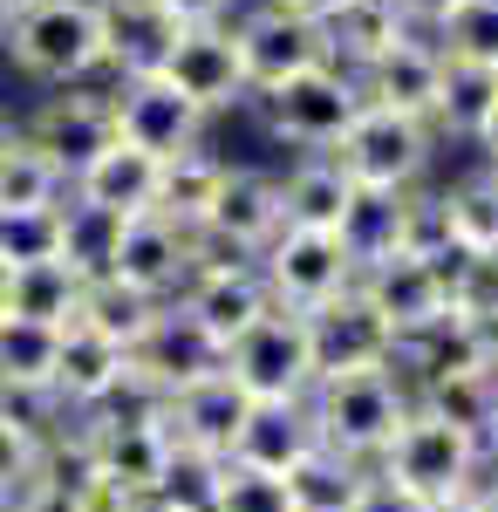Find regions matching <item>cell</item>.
<instances>
[{"mask_svg": "<svg viewBox=\"0 0 498 512\" xmlns=\"http://www.w3.org/2000/svg\"><path fill=\"white\" fill-rule=\"evenodd\" d=\"M14 7H21V0H0V14H14Z\"/></svg>", "mask_w": 498, "mask_h": 512, "instance_id": "obj_48", "label": "cell"}, {"mask_svg": "<svg viewBox=\"0 0 498 512\" xmlns=\"http://www.w3.org/2000/svg\"><path fill=\"white\" fill-rule=\"evenodd\" d=\"M355 178L335 158H294L280 171V226H301V233H342L348 212H355Z\"/></svg>", "mask_w": 498, "mask_h": 512, "instance_id": "obj_21", "label": "cell"}, {"mask_svg": "<svg viewBox=\"0 0 498 512\" xmlns=\"http://www.w3.org/2000/svg\"><path fill=\"white\" fill-rule=\"evenodd\" d=\"M430 41L444 48V62L492 69V76H498V0H458V7H451V21H444Z\"/></svg>", "mask_w": 498, "mask_h": 512, "instance_id": "obj_36", "label": "cell"}, {"mask_svg": "<svg viewBox=\"0 0 498 512\" xmlns=\"http://www.w3.org/2000/svg\"><path fill=\"white\" fill-rule=\"evenodd\" d=\"M355 512H437L430 499H417L410 485H396V478L369 472V485H362V499H355Z\"/></svg>", "mask_w": 498, "mask_h": 512, "instance_id": "obj_40", "label": "cell"}, {"mask_svg": "<svg viewBox=\"0 0 498 512\" xmlns=\"http://www.w3.org/2000/svg\"><path fill=\"white\" fill-rule=\"evenodd\" d=\"M232 41H239V69H246V96H253V103L328 62L321 21H314L307 7H294V0H260L253 14L232 21Z\"/></svg>", "mask_w": 498, "mask_h": 512, "instance_id": "obj_7", "label": "cell"}, {"mask_svg": "<svg viewBox=\"0 0 498 512\" xmlns=\"http://www.w3.org/2000/svg\"><path fill=\"white\" fill-rule=\"evenodd\" d=\"M492 185H498V171H492Z\"/></svg>", "mask_w": 498, "mask_h": 512, "instance_id": "obj_50", "label": "cell"}, {"mask_svg": "<svg viewBox=\"0 0 498 512\" xmlns=\"http://www.w3.org/2000/svg\"><path fill=\"white\" fill-rule=\"evenodd\" d=\"M212 512H294V492H287V478H280V472H253V465L226 458L219 506H212Z\"/></svg>", "mask_w": 498, "mask_h": 512, "instance_id": "obj_39", "label": "cell"}, {"mask_svg": "<svg viewBox=\"0 0 498 512\" xmlns=\"http://www.w3.org/2000/svg\"><path fill=\"white\" fill-rule=\"evenodd\" d=\"M355 82H362L369 103H383V110H396V117L437 123V103H444V48H437L430 35H403Z\"/></svg>", "mask_w": 498, "mask_h": 512, "instance_id": "obj_16", "label": "cell"}, {"mask_svg": "<svg viewBox=\"0 0 498 512\" xmlns=\"http://www.w3.org/2000/svg\"><path fill=\"white\" fill-rule=\"evenodd\" d=\"M430 144H437L430 123L396 117V110H383V103H362V117L348 123V137L328 151V158L355 178V192L403 198V192H417V185H423V171H430Z\"/></svg>", "mask_w": 498, "mask_h": 512, "instance_id": "obj_5", "label": "cell"}, {"mask_svg": "<svg viewBox=\"0 0 498 512\" xmlns=\"http://www.w3.org/2000/svg\"><path fill=\"white\" fill-rule=\"evenodd\" d=\"M35 260H62V205L48 212H0V267H35Z\"/></svg>", "mask_w": 498, "mask_h": 512, "instance_id": "obj_37", "label": "cell"}, {"mask_svg": "<svg viewBox=\"0 0 498 512\" xmlns=\"http://www.w3.org/2000/svg\"><path fill=\"white\" fill-rule=\"evenodd\" d=\"M478 151H485V171H498V110H492V123L478 130Z\"/></svg>", "mask_w": 498, "mask_h": 512, "instance_id": "obj_43", "label": "cell"}, {"mask_svg": "<svg viewBox=\"0 0 498 512\" xmlns=\"http://www.w3.org/2000/svg\"><path fill=\"white\" fill-rule=\"evenodd\" d=\"M0 315H7V267H0Z\"/></svg>", "mask_w": 498, "mask_h": 512, "instance_id": "obj_47", "label": "cell"}, {"mask_svg": "<svg viewBox=\"0 0 498 512\" xmlns=\"http://www.w3.org/2000/svg\"><path fill=\"white\" fill-rule=\"evenodd\" d=\"M14 137H21V123L7 117V103H0V151H7V144H14Z\"/></svg>", "mask_w": 498, "mask_h": 512, "instance_id": "obj_44", "label": "cell"}, {"mask_svg": "<svg viewBox=\"0 0 498 512\" xmlns=\"http://www.w3.org/2000/svg\"><path fill=\"white\" fill-rule=\"evenodd\" d=\"M369 485V465H348L335 451H314L287 472V492H294V512H355Z\"/></svg>", "mask_w": 498, "mask_h": 512, "instance_id": "obj_32", "label": "cell"}, {"mask_svg": "<svg viewBox=\"0 0 498 512\" xmlns=\"http://www.w3.org/2000/svg\"><path fill=\"white\" fill-rule=\"evenodd\" d=\"M110 117H116V137L137 144V151H151L157 164L198 151V144H205V123H212L205 110H192L164 76H123V82H110Z\"/></svg>", "mask_w": 498, "mask_h": 512, "instance_id": "obj_9", "label": "cell"}, {"mask_svg": "<svg viewBox=\"0 0 498 512\" xmlns=\"http://www.w3.org/2000/svg\"><path fill=\"white\" fill-rule=\"evenodd\" d=\"M362 103H369V96H362L355 69L321 62V69L294 76L287 89L260 96V117H267L273 144H287V151H301V158H328V151L348 137V123L362 117Z\"/></svg>", "mask_w": 498, "mask_h": 512, "instance_id": "obj_4", "label": "cell"}, {"mask_svg": "<svg viewBox=\"0 0 498 512\" xmlns=\"http://www.w3.org/2000/svg\"><path fill=\"white\" fill-rule=\"evenodd\" d=\"M437 512H498V492L492 485H464L451 499H437Z\"/></svg>", "mask_w": 498, "mask_h": 512, "instance_id": "obj_42", "label": "cell"}, {"mask_svg": "<svg viewBox=\"0 0 498 512\" xmlns=\"http://www.w3.org/2000/svg\"><path fill=\"white\" fill-rule=\"evenodd\" d=\"M301 321H307V342H314V383L321 376H355V369H396V328L362 301V287Z\"/></svg>", "mask_w": 498, "mask_h": 512, "instance_id": "obj_12", "label": "cell"}, {"mask_svg": "<svg viewBox=\"0 0 498 512\" xmlns=\"http://www.w3.org/2000/svg\"><path fill=\"white\" fill-rule=\"evenodd\" d=\"M0 28H7V14H0Z\"/></svg>", "mask_w": 498, "mask_h": 512, "instance_id": "obj_49", "label": "cell"}, {"mask_svg": "<svg viewBox=\"0 0 498 512\" xmlns=\"http://www.w3.org/2000/svg\"><path fill=\"white\" fill-rule=\"evenodd\" d=\"M62 198H69V171L48 158L41 144L14 137V144L0 151V212H48V205H62Z\"/></svg>", "mask_w": 498, "mask_h": 512, "instance_id": "obj_29", "label": "cell"}, {"mask_svg": "<svg viewBox=\"0 0 498 512\" xmlns=\"http://www.w3.org/2000/svg\"><path fill=\"white\" fill-rule=\"evenodd\" d=\"M171 28H212V21H232V0H151Z\"/></svg>", "mask_w": 498, "mask_h": 512, "instance_id": "obj_41", "label": "cell"}, {"mask_svg": "<svg viewBox=\"0 0 498 512\" xmlns=\"http://www.w3.org/2000/svg\"><path fill=\"white\" fill-rule=\"evenodd\" d=\"M144 512H157V506H144Z\"/></svg>", "mask_w": 498, "mask_h": 512, "instance_id": "obj_51", "label": "cell"}, {"mask_svg": "<svg viewBox=\"0 0 498 512\" xmlns=\"http://www.w3.org/2000/svg\"><path fill=\"white\" fill-rule=\"evenodd\" d=\"M219 478H226V458H205V451L171 444V458H164V478H157L151 506L157 512H212V506H219Z\"/></svg>", "mask_w": 498, "mask_h": 512, "instance_id": "obj_35", "label": "cell"}, {"mask_svg": "<svg viewBox=\"0 0 498 512\" xmlns=\"http://www.w3.org/2000/svg\"><path fill=\"white\" fill-rule=\"evenodd\" d=\"M260 280H267L273 308H287V315H314V308H328V301L355 294L362 260L348 253L342 233H301V226H280V233L267 239V253H260Z\"/></svg>", "mask_w": 498, "mask_h": 512, "instance_id": "obj_6", "label": "cell"}, {"mask_svg": "<svg viewBox=\"0 0 498 512\" xmlns=\"http://www.w3.org/2000/svg\"><path fill=\"white\" fill-rule=\"evenodd\" d=\"M130 362H137V383H151L157 396H171V390H185L192 376H205V369H219L226 355L212 349V342L198 335L192 321H185L178 308H171V301H164V315H157V328L144 335V349L130 355Z\"/></svg>", "mask_w": 498, "mask_h": 512, "instance_id": "obj_23", "label": "cell"}, {"mask_svg": "<svg viewBox=\"0 0 498 512\" xmlns=\"http://www.w3.org/2000/svg\"><path fill=\"white\" fill-rule=\"evenodd\" d=\"M198 233H219L246 253H267V239L280 233V171H260V164H232L226 158V178L212 192V212Z\"/></svg>", "mask_w": 498, "mask_h": 512, "instance_id": "obj_19", "label": "cell"}, {"mask_svg": "<svg viewBox=\"0 0 498 512\" xmlns=\"http://www.w3.org/2000/svg\"><path fill=\"white\" fill-rule=\"evenodd\" d=\"M321 35H328V62H342V69L362 76L383 48H396V41L417 35V28H410L403 0H342L335 14H321Z\"/></svg>", "mask_w": 498, "mask_h": 512, "instance_id": "obj_24", "label": "cell"}, {"mask_svg": "<svg viewBox=\"0 0 498 512\" xmlns=\"http://www.w3.org/2000/svg\"><path fill=\"white\" fill-rule=\"evenodd\" d=\"M157 315H164V301H144L137 287H123V280H89L82 287V308H76V328H89V335H103V342H116L123 355L144 349V335L157 328Z\"/></svg>", "mask_w": 498, "mask_h": 512, "instance_id": "obj_27", "label": "cell"}, {"mask_svg": "<svg viewBox=\"0 0 498 512\" xmlns=\"http://www.w3.org/2000/svg\"><path fill=\"white\" fill-rule=\"evenodd\" d=\"M396 226H403V198H383V192H362L355 198V212H348V253L362 260V267H376V260H389L396 253Z\"/></svg>", "mask_w": 498, "mask_h": 512, "instance_id": "obj_38", "label": "cell"}, {"mask_svg": "<svg viewBox=\"0 0 498 512\" xmlns=\"http://www.w3.org/2000/svg\"><path fill=\"white\" fill-rule=\"evenodd\" d=\"M171 308L226 355L246 328H260L273 315V294H267V280H260V267H198Z\"/></svg>", "mask_w": 498, "mask_h": 512, "instance_id": "obj_13", "label": "cell"}, {"mask_svg": "<svg viewBox=\"0 0 498 512\" xmlns=\"http://www.w3.org/2000/svg\"><path fill=\"white\" fill-rule=\"evenodd\" d=\"M55 369H62V328L0 315V396L7 403H55Z\"/></svg>", "mask_w": 498, "mask_h": 512, "instance_id": "obj_22", "label": "cell"}, {"mask_svg": "<svg viewBox=\"0 0 498 512\" xmlns=\"http://www.w3.org/2000/svg\"><path fill=\"white\" fill-rule=\"evenodd\" d=\"M103 7V35H110V69L116 82L123 76H157L164 48H171V21L157 14L151 0H96Z\"/></svg>", "mask_w": 498, "mask_h": 512, "instance_id": "obj_26", "label": "cell"}, {"mask_svg": "<svg viewBox=\"0 0 498 512\" xmlns=\"http://www.w3.org/2000/svg\"><path fill=\"white\" fill-rule=\"evenodd\" d=\"M157 76L171 82L192 110H205V117H226V110H239V103H253V96H246V69H239L232 21L178 28L171 48H164V62H157Z\"/></svg>", "mask_w": 498, "mask_h": 512, "instance_id": "obj_10", "label": "cell"}, {"mask_svg": "<svg viewBox=\"0 0 498 512\" xmlns=\"http://www.w3.org/2000/svg\"><path fill=\"white\" fill-rule=\"evenodd\" d=\"M294 7H307V14H314V21H321V14H335V7H342V0H294Z\"/></svg>", "mask_w": 498, "mask_h": 512, "instance_id": "obj_45", "label": "cell"}, {"mask_svg": "<svg viewBox=\"0 0 498 512\" xmlns=\"http://www.w3.org/2000/svg\"><path fill=\"white\" fill-rule=\"evenodd\" d=\"M232 383L253 396V403H307L314 390V342H307V321L273 308L260 328H246L226 349Z\"/></svg>", "mask_w": 498, "mask_h": 512, "instance_id": "obj_8", "label": "cell"}, {"mask_svg": "<svg viewBox=\"0 0 498 512\" xmlns=\"http://www.w3.org/2000/svg\"><path fill=\"white\" fill-rule=\"evenodd\" d=\"M410 403H417V390H410L403 369H355V376H321L307 390V417H314L321 451L376 472V458L389 451V437L410 417Z\"/></svg>", "mask_w": 498, "mask_h": 512, "instance_id": "obj_2", "label": "cell"}, {"mask_svg": "<svg viewBox=\"0 0 498 512\" xmlns=\"http://www.w3.org/2000/svg\"><path fill=\"white\" fill-rule=\"evenodd\" d=\"M110 280L137 287L144 301H178V294H185V280H192V233H185V226H171L164 212L123 219Z\"/></svg>", "mask_w": 498, "mask_h": 512, "instance_id": "obj_15", "label": "cell"}, {"mask_svg": "<svg viewBox=\"0 0 498 512\" xmlns=\"http://www.w3.org/2000/svg\"><path fill=\"white\" fill-rule=\"evenodd\" d=\"M0 48L41 89H82L110 69V35L96 0H21L0 28Z\"/></svg>", "mask_w": 498, "mask_h": 512, "instance_id": "obj_1", "label": "cell"}, {"mask_svg": "<svg viewBox=\"0 0 498 512\" xmlns=\"http://www.w3.org/2000/svg\"><path fill=\"white\" fill-rule=\"evenodd\" d=\"M355 287H362V301L396 328V342H410L417 328H430V321L451 315V287H444V274H437L430 260H410V253H389V260H376V267H362Z\"/></svg>", "mask_w": 498, "mask_h": 512, "instance_id": "obj_17", "label": "cell"}, {"mask_svg": "<svg viewBox=\"0 0 498 512\" xmlns=\"http://www.w3.org/2000/svg\"><path fill=\"white\" fill-rule=\"evenodd\" d=\"M116 233H123L116 212H96V205H82V198H62V267H76L82 280L110 274Z\"/></svg>", "mask_w": 498, "mask_h": 512, "instance_id": "obj_34", "label": "cell"}, {"mask_svg": "<svg viewBox=\"0 0 498 512\" xmlns=\"http://www.w3.org/2000/svg\"><path fill=\"white\" fill-rule=\"evenodd\" d=\"M253 396L232 383V369L219 362V369H205V376H192L185 390L164 396V431H171V444H185V451H205V458H232L239 451V437H246V424H253Z\"/></svg>", "mask_w": 498, "mask_h": 512, "instance_id": "obj_11", "label": "cell"}, {"mask_svg": "<svg viewBox=\"0 0 498 512\" xmlns=\"http://www.w3.org/2000/svg\"><path fill=\"white\" fill-rule=\"evenodd\" d=\"M21 137H28V144H41L48 158L69 171V185H76L82 164H96V158L116 144L110 89H96V82H82V89H55L35 117L21 123Z\"/></svg>", "mask_w": 498, "mask_h": 512, "instance_id": "obj_14", "label": "cell"}, {"mask_svg": "<svg viewBox=\"0 0 498 512\" xmlns=\"http://www.w3.org/2000/svg\"><path fill=\"white\" fill-rule=\"evenodd\" d=\"M321 451V437H314V417H307V403H260L253 410V424L239 437V465H253V472H294L301 458Z\"/></svg>", "mask_w": 498, "mask_h": 512, "instance_id": "obj_25", "label": "cell"}, {"mask_svg": "<svg viewBox=\"0 0 498 512\" xmlns=\"http://www.w3.org/2000/svg\"><path fill=\"white\" fill-rule=\"evenodd\" d=\"M444 212H451V246L464 260H498V185L492 171L444 185Z\"/></svg>", "mask_w": 498, "mask_h": 512, "instance_id": "obj_31", "label": "cell"}, {"mask_svg": "<svg viewBox=\"0 0 498 512\" xmlns=\"http://www.w3.org/2000/svg\"><path fill=\"white\" fill-rule=\"evenodd\" d=\"M130 376H137V362L103 342V335H89V328H62V369H55V410L82 424V417H96L103 403L130 390Z\"/></svg>", "mask_w": 498, "mask_h": 512, "instance_id": "obj_18", "label": "cell"}, {"mask_svg": "<svg viewBox=\"0 0 498 512\" xmlns=\"http://www.w3.org/2000/svg\"><path fill=\"white\" fill-rule=\"evenodd\" d=\"M82 287L89 280L62 260H35V267H14L7 274V315L14 321H41V328H76Z\"/></svg>", "mask_w": 498, "mask_h": 512, "instance_id": "obj_28", "label": "cell"}, {"mask_svg": "<svg viewBox=\"0 0 498 512\" xmlns=\"http://www.w3.org/2000/svg\"><path fill=\"white\" fill-rule=\"evenodd\" d=\"M492 110H498V76H492V69H464V62H444V103H437V123H430V130L478 144V130L492 123Z\"/></svg>", "mask_w": 498, "mask_h": 512, "instance_id": "obj_33", "label": "cell"}, {"mask_svg": "<svg viewBox=\"0 0 498 512\" xmlns=\"http://www.w3.org/2000/svg\"><path fill=\"white\" fill-rule=\"evenodd\" d=\"M157 185H164V164H157L151 151H137V144L116 137L96 164L76 171L69 198L96 205V212H116V219H144V212H157Z\"/></svg>", "mask_w": 498, "mask_h": 512, "instance_id": "obj_20", "label": "cell"}, {"mask_svg": "<svg viewBox=\"0 0 498 512\" xmlns=\"http://www.w3.org/2000/svg\"><path fill=\"white\" fill-rule=\"evenodd\" d=\"M219 178H226V158L219 151H185V158L164 164V185H157V212L171 219V226H185L198 233L205 226V212H212V192H219Z\"/></svg>", "mask_w": 498, "mask_h": 512, "instance_id": "obj_30", "label": "cell"}, {"mask_svg": "<svg viewBox=\"0 0 498 512\" xmlns=\"http://www.w3.org/2000/svg\"><path fill=\"white\" fill-rule=\"evenodd\" d=\"M376 472L396 478V485H410L417 499H451L464 485H485V437L451 424L444 410H430V403H410V417L396 424L389 437V451L376 458Z\"/></svg>", "mask_w": 498, "mask_h": 512, "instance_id": "obj_3", "label": "cell"}, {"mask_svg": "<svg viewBox=\"0 0 498 512\" xmlns=\"http://www.w3.org/2000/svg\"><path fill=\"white\" fill-rule=\"evenodd\" d=\"M485 458H498V417H492V437H485Z\"/></svg>", "mask_w": 498, "mask_h": 512, "instance_id": "obj_46", "label": "cell"}]
</instances>
